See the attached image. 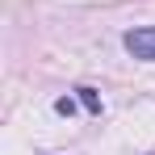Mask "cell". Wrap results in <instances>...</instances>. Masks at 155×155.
<instances>
[{"label": "cell", "mask_w": 155, "mask_h": 155, "mask_svg": "<svg viewBox=\"0 0 155 155\" xmlns=\"http://www.w3.org/2000/svg\"><path fill=\"white\" fill-rule=\"evenodd\" d=\"M126 51L134 54V59H147V63H155V25H143V29H126Z\"/></svg>", "instance_id": "1"}, {"label": "cell", "mask_w": 155, "mask_h": 155, "mask_svg": "<svg viewBox=\"0 0 155 155\" xmlns=\"http://www.w3.org/2000/svg\"><path fill=\"white\" fill-rule=\"evenodd\" d=\"M76 97H80V105H84L88 113H101V97H97L92 88H76Z\"/></svg>", "instance_id": "2"}, {"label": "cell", "mask_w": 155, "mask_h": 155, "mask_svg": "<svg viewBox=\"0 0 155 155\" xmlns=\"http://www.w3.org/2000/svg\"><path fill=\"white\" fill-rule=\"evenodd\" d=\"M54 109H59V113H71V109H76V101H71V97H59V101H54Z\"/></svg>", "instance_id": "3"}]
</instances>
